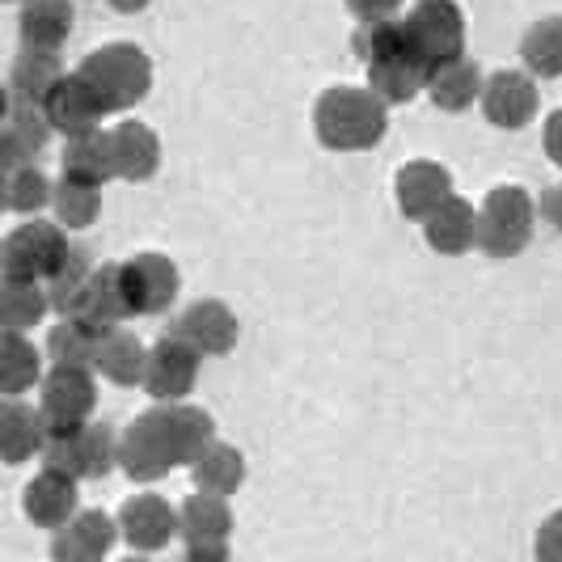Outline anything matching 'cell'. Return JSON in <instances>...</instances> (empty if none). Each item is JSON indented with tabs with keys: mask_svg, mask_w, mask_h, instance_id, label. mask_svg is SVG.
Segmentation results:
<instances>
[{
	"mask_svg": "<svg viewBox=\"0 0 562 562\" xmlns=\"http://www.w3.org/2000/svg\"><path fill=\"white\" fill-rule=\"evenodd\" d=\"M313 132L317 140L335 153H368L385 140L390 132V106L372 93V89H356V85H338L326 89L313 106Z\"/></svg>",
	"mask_w": 562,
	"mask_h": 562,
	"instance_id": "6da1fadb",
	"label": "cell"
},
{
	"mask_svg": "<svg viewBox=\"0 0 562 562\" xmlns=\"http://www.w3.org/2000/svg\"><path fill=\"white\" fill-rule=\"evenodd\" d=\"M77 72L93 85V93L102 98L106 114L136 106L153 89V59L136 43H106V47L89 52Z\"/></svg>",
	"mask_w": 562,
	"mask_h": 562,
	"instance_id": "7a4b0ae2",
	"label": "cell"
},
{
	"mask_svg": "<svg viewBox=\"0 0 562 562\" xmlns=\"http://www.w3.org/2000/svg\"><path fill=\"white\" fill-rule=\"evenodd\" d=\"M72 254L68 228L56 221H26L0 241V280L13 283H52Z\"/></svg>",
	"mask_w": 562,
	"mask_h": 562,
	"instance_id": "3957f363",
	"label": "cell"
},
{
	"mask_svg": "<svg viewBox=\"0 0 562 562\" xmlns=\"http://www.w3.org/2000/svg\"><path fill=\"white\" fill-rule=\"evenodd\" d=\"M98 406V381L93 368H47L38 381V427L43 436H68L81 431Z\"/></svg>",
	"mask_w": 562,
	"mask_h": 562,
	"instance_id": "277c9868",
	"label": "cell"
},
{
	"mask_svg": "<svg viewBox=\"0 0 562 562\" xmlns=\"http://www.w3.org/2000/svg\"><path fill=\"white\" fill-rule=\"evenodd\" d=\"M402 30H406L411 52L427 72L465 56V13L457 0H419L402 18Z\"/></svg>",
	"mask_w": 562,
	"mask_h": 562,
	"instance_id": "5b68a950",
	"label": "cell"
},
{
	"mask_svg": "<svg viewBox=\"0 0 562 562\" xmlns=\"http://www.w3.org/2000/svg\"><path fill=\"white\" fill-rule=\"evenodd\" d=\"M533 241V199L520 187H495L479 207V250L486 258H516Z\"/></svg>",
	"mask_w": 562,
	"mask_h": 562,
	"instance_id": "8992f818",
	"label": "cell"
},
{
	"mask_svg": "<svg viewBox=\"0 0 562 562\" xmlns=\"http://www.w3.org/2000/svg\"><path fill=\"white\" fill-rule=\"evenodd\" d=\"M119 292H123V310L132 317L148 313H166L178 301V267L173 258L157 250H144L127 262H119Z\"/></svg>",
	"mask_w": 562,
	"mask_h": 562,
	"instance_id": "52a82bcc",
	"label": "cell"
},
{
	"mask_svg": "<svg viewBox=\"0 0 562 562\" xmlns=\"http://www.w3.org/2000/svg\"><path fill=\"white\" fill-rule=\"evenodd\" d=\"M199 364H203V356L191 342H182L173 335L157 338L148 347V360H144V394L153 402H161V406L191 397V390L199 385Z\"/></svg>",
	"mask_w": 562,
	"mask_h": 562,
	"instance_id": "ba28073f",
	"label": "cell"
},
{
	"mask_svg": "<svg viewBox=\"0 0 562 562\" xmlns=\"http://www.w3.org/2000/svg\"><path fill=\"white\" fill-rule=\"evenodd\" d=\"M173 465L178 461L169 452L166 427H161V406H153L119 436V470L132 482H157L166 479Z\"/></svg>",
	"mask_w": 562,
	"mask_h": 562,
	"instance_id": "9c48e42d",
	"label": "cell"
},
{
	"mask_svg": "<svg viewBox=\"0 0 562 562\" xmlns=\"http://www.w3.org/2000/svg\"><path fill=\"white\" fill-rule=\"evenodd\" d=\"M43 119H47L52 132H59L68 140V136L93 132L106 119V106H102V98L93 93V85L85 81L81 72H64L52 85V93L43 98Z\"/></svg>",
	"mask_w": 562,
	"mask_h": 562,
	"instance_id": "30bf717a",
	"label": "cell"
},
{
	"mask_svg": "<svg viewBox=\"0 0 562 562\" xmlns=\"http://www.w3.org/2000/svg\"><path fill=\"white\" fill-rule=\"evenodd\" d=\"M482 114L486 123L504 127V132H516V127H529V119L541 106V93H537V81L520 68H504L495 77L482 81Z\"/></svg>",
	"mask_w": 562,
	"mask_h": 562,
	"instance_id": "8fae6325",
	"label": "cell"
},
{
	"mask_svg": "<svg viewBox=\"0 0 562 562\" xmlns=\"http://www.w3.org/2000/svg\"><path fill=\"white\" fill-rule=\"evenodd\" d=\"M169 335L191 342L199 356L207 360V356H228L237 347L241 322H237V313L228 310L225 301H195V305H187L173 317Z\"/></svg>",
	"mask_w": 562,
	"mask_h": 562,
	"instance_id": "7c38bea8",
	"label": "cell"
},
{
	"mask_svg": "<svg viewBox=\"0 0 562 562\" xmlns=\"http://www.w3.org/2000/svg\"><path fill=\"white\" fill-rule=\"evenodd\" d=\"M119 537L140 550V554H153V550H166L173 533H178V507L161 499V495H132L127 504L119 507Z\"/></svg>",
	"mask_w": 562,
	"mask_h": 562,
	"instance_id": "4fadbf2b",
	"label": "cell"
},
{
	"mask_svg": "<svg viewBox=\"0 0 562 562\" xmlns=\"http://www.w3.org/2000/svg\"><path fill=\"white\" fill-rule=\"evenodd\" d=\"M114 541H119V525L106 512L89 507V512H77L64 529H56V537H52V562H106Z\"/></svg>",
	"mask_w": 562,
	"mask_h": 562,
	"instance_id": "5bb4252c",
	"label": "cell"
},
{
	"mask_svg": "<svg viewBox=\"0 0 562 562\" xmlns=\"http://www.w3.org/2000/svg\"><path fill=\"white\" fill-rule=\"evenodd\" d=\"M22 507H26L30 525H38V529H64L77 512H81V491H77V479H68V474H59V470H43V474H34L26 486V495H22Z\"/></svg>",
	"mask_w": 562,
	"mask_h": 562,
	"instance_id": "9a60e30c",
	"label": "cell"
},
{
	"mask_svg": "<svg viewBox=\"0 0 562 562\" xmlns=\"http://www.w3.org/2000/svg\"><path fill=\"white\" fill-rule=\"evenodd\" d=\"M423 237H427L431 250L445 254V258H457V254L474 250V246H479V207L465 203L461 195H449L436 212H427Z\"/></svg>",
	"mask_w": 562,
	"mask_h": 562,
	"instance_id": "2e32d148",
	"label": "cell"
},
{
	"mask_svg": "<svg viewBox=\"0 0 562 562\" xmlns=\"http://www.w3.org/2000/svg\"><path fill=\"white\" fill-rule=\"evenodd\" d=\"M397 207L406 221H427V212H436L452 195V173L440 161H411L397 173Z\"/></svg>",
	"mask_w": 562,
	"mask_h": 562,
	"instance_id": "e0dca14e",
	"label": "cell"
},
{
	"mask_svg": "<svg viewBox=\"0 0 562 562\" xmlns=\"http://www.w3.org/2000/svg\"><path fill=\"white\" fill-rule=\"evenodd\" d=\"M114 148V178L123 182H148L157 169H161V140L157 132L140 123V119H127L111 132Z\"/></svg>",
	"mask_w": 562,
	"mask_h": 562,
	"instance_id": "ac0fdd59",
	"label": "cell"
},
{
	"mask_svg": "<svg viewBox=\"0 0 562 562\" xmlns=\"http://www.w3.org/2000/svg\"><path fill=\"white\" fill-rule=\"evenodd\" d=\"M144 360H148V347L132 330L123 326H111L102 330L98 342H93V372H102L111 385L119 390H132L144 381Z\"/></svg>",
	"mask_w": 562,
	"mask_h": 562,
	"instance_id": "d6986e66",
	"label": "cell"
},
{
	"mask_svg": "<svg viewBox=\"0 0 562 562\" xmlns=\"http://www.w3.org/2000/svg\"><path fill=\"white\" fill-rule=\"evenodd\" d=\"M161 406V402H157ZM161 427H166L169 452L178 465H195L207 445H216V423L207 411L187 406V402H166L161 406Z\"/></svg>",
	"mask_w": 562,
	"mask_h": 562,
	"instance_id": "ffe728a7",
	"label": "cell"
},
{
	"mask_svg": "<svg viewBox=\"0 0 562 562\" xmlns=\"http://www.w3.org/2000/svg\"><path fill=\"white\" fill-rule=\"evenodd\" d=\"M72 0H22V18H18V34L22 47L30 52H56L72 34Z\"/></svg>",
	"mask_w": 562,
	"mask_h": 562,
	"instance_id": "44dd1931",
	"label": "cell"
},
{
	"mask_svg": "<svg viewBox=\"0 0 562 562\" xmlns=\"http://www.w3.org/2000/svg\"><path fill=\"white\" fill-rule=\"evenodd\" d=\"M64 178L72 182H85V187H106L114 178V148H111V132L93 127V132H81V136H68L64 140Z\"/></svg>",
	"mask_w": 562,
	"mask_h": 562,
	"instance_id": "7402d4cb",
	"label": "cell"
},
{
	"mask_svg": "<svg viewBox=\"0 0 562 562\" xmlns=\"http://www.w3.org/2000/svg\"><path fill=\"white\" fill-rule=\"evenodd\" d=\"M482 68L474 64L470 56H461V59H449V64H440V68H431L427 72V93H431V102L440 106V111H449V114H461V111H470L474 102H479V93H482Z\"/></svg>",
	"mask_w": 562,
	"mask_h": 562,
	"instance_id": "603a6c76",
	"label": "cell"
},
{
	"mask_svg": "<svg viewBox=\"0 0 562 562\" xmlns=\"http://www.w3.org/2000/svg\"><path fill=\"white\" fill-rule=\"evenodd\" d=\"M64 77L56 52H30L22 47L18 59L9 64V102H26V106H43V98L52 93V85Z\"/></svg>",
	"mask_w": 562,
	"mask_h": 562,
	"instance_id": "cb8c5ba5",
	"label": "cell"
},
{
	"mask_svg": "<svg viewBox=\"0 0 562 562\" xmlns=\"http://www.w3.org/2000/svg\"><path fill=\"white\" fill-rule=\"evenodd\" d=\"M43 449V427H38V411L4 397L0 402V465H22Z\"/></svg>",
	"mask_w": 562,
	"mask_h": 562,
	"instance_id": "d4e9b609",
	"label": "cell"
},
{
	"mask_svg": "<svg viewBox=\"0 0 562 562\" xmlns=\"http://www.w3.org/2000/svg\"><path fill=\"white\" fill-rule=\"evenodd\" d=\"M43 381V351L26 335L0 330V397H22Z\"/></svg>",
	"mask_w": 562,
	"mask_h": 562,
	"instance_id": "484cf974",
	"label": "cell"
},
{
	"mask_svg": "<svg viewBox=\"0 0 562 562\" xmlns=\"http://www.w3.org/2000/svg\"><path fill=\"white\" fill-rule=\"evenodd\" d=\"M178 533L182 541H228L233 533V507L221 495H203L195 491L187 504L178 507Z\"/></svg>",
	"mask_w": 562,
	"mask_h": 562,
	"instance_id": "4316f807",
	"label": "cell"
},
{
	"mask_svg": "<svg viewBox=\"0 0 562 562\" xmlns=\"http://www.w3.org/2000/svg\"><path fill=\"white\" fill-rule=\"evenodd\" d=\"M191 474H195V486L203 495L228 499V495L246 482V457L233 449V445H225V440H216V445L203 449V457L191 465Z\"/></svg>",
	"mask_w": 562,
	"mask_h": 562,
	"instance_id": "83f0119b",
	"label": "cell"
},
{
	"mask_svg": "<svg viewBox=\"0 0 562 562\" xmlns=\"http://www.w3.org/2000/svg\"><path fill=\"white\" fill-rule=\"evenodd\" d=\"M47 292L43 283H13L0 280V330L4 335H26L47 317Z\"/></svg>",
	"mask_w": 562,
	"mask_h": 562,
	"instance_id": "f1b7e54d",
	"label": "cell"
},
{
	"mask_svg": "<svg viewBox=\"0 0 562 562\" xmlns=\"http://www.w3.org/2000/svg\"><path fill=\"white\" fill-rule=\"evenodd\" d=\"M427 85V68L419 59H394V64H368V89L385 106H406L415 102Z\"/></svg>",
	"mask_w": 562,
	"mask_h": 562,
	"instance_id": "f546056e",
	"label": "cell"
},
{
	"mask_svg": "<svg viewBox=\"0 0 562 562\" xmlns=\"http://www.w3.org/2000/svg\"><path fill=\"white\" fill-rule=\"evenodd\" d=\"M520 56L529 64V77H541V81L562 77V18H541L525 30Z\"/></svg>",
	"mask_w": 562,
	"mask_h": 562,
	"instance_id": "4dcf8cb0",
	"label": "cell"
},
{
	"mask_svg": "<svg viewBox=\"0 0 562 562\" xmlns=\"http://www.w3.org/2000/svg\"><path fill=\"white\" fill-rule=\"evenodd\" d=\"M119 465V436L111 423H85L77 431V479H106Z\"/></svg>",
	"mask_w": 562,
	"mask_h": 562,
	"instance_id": "1f68e13d",
	"label": "cell"
},
{
	"mask_svg": "<svg viewBox=\"0 0 562 562\" xmlns=\"http://www.w3.org/2000/svg\"><path fill=\"white\" fill-rule=\"evenodd\" d=\"M356 52L368 64H394V59H415L411 38L402 30V18H381V22H360L356 34Z\"/></svg>",
	"mask_w": 562,
	"mask_h": 562,
	"instance_id": "d6a6232c",
	"label": "cell"
},
{
	"mask_svg": "<svg viewBox=\"0 0 562 562\" xmlns=\"http://www.w3.org/2000/svg\"><path fill=\"white\" fill-rule=\"evenodd\" d=\"M52 207H56L59 228H89L102 216V191L72 182V178H59L52 187Z\"/></svg>",
	"mask_w": 562,
	"mask_h": 562,
	"instance_id": "836d02e7",
	"label": "cell"
},
{
	"mask_svg": "<svg viewBox=\"0 0 562 562\" xmlns=\"http://www.w3.org/2000/svg\"><path fill=\"white\" fill-rule=\"evenodd\" d=\"M93 342H98L93 330L59 317L47 335V360H52V368H93Z\"/></svg>",
	"mask_w": 562,
	"mask_h": 562,
	"instance_id": "e575fe53",
	"label": "cell"
},
{
	"mask_svg": "<svg viewBox=\"0 0 562 562\" xmlns=\"http://www.w3.org/2000/svg\"><path fill=\"white\" fill-rule=\"evenodd\" d=\"M52 178L38 166H22L13 173H4V207L22 212V216H34L43 207H52Z\"/></svg>",
	"mask_w": 562,
	"mask_h": 562,
	"instance_id": "d590c367",
	"label": "cell"
},
{
	"mask_svg": "<svg viewBox=\"0 0 562 562\" xmlns=\"http://www.w3.org/2000/svg\"><path fill=\"white\" fill-rule=\"evenodd\" d=\"M93 276V262H89V250L72 241V254H68V262H64V271H59L52 283H43V292H47V305L59 313V317H68L72 305H77V296L85 292V283Z\"/></svg>",
	"mask_w": 562,
	"mask_h": 562,
	"instance_id": "8d00e7d4",
	"label": "cell"
},
{
	"mask_svg": "<svg viewBox=\"0 0 562 562\" xmlns=\"http://www.w3.org/2000/svg\"><path fill=\"white\" fill-rule=\"evenodd\" d=\"M4 127L18 136V144L26 148L30 157L38 161L43 148L52 144V127L43 119V106H26V102H9V114H4Z\"/></svg>",
	"mask_w": 562,
	"mask_h": 562,
	"instance_id": "74e56055",
	"label": "cell"
},
{
	"mask_svg": "<svg viewBox=\"0 0 562 562\" xmlns=\"http://www.w3.org/2000/svg\"><path fill=\"white\" fill-rule=\"evenodd\" d=\"M533 554H537V562H562V512H554V516L537 529Z\"/></svg>",
	"mask_w": 562,
	"mask_h": 562,
	"instance_id": "f35d334b",
	"label": "cell"
},
{
	"mask_svg": "<svg viewBox=\"0 0 562 562\" xmlns=\"http://www.w3.org/2000/svg\"><path fill=\"white\" fill-rule=\"evenodd\" d=\"M402 0H347V9L360 18V22H381V18H394Z\"/></svg>",
	"mask_w": 562,
	"mask_h": 562,
	"instance_id": "ab89813d",
	"label": "cell"
},
{
	"mask_svg": "<svg viewBox=\"0 0 562 562\" xmlns=\"http://www.w3.org/2000/svg\"><path fill=\"white\" fill-rule=\"evenodd\" d=\"M182 562H228V541H191Z\"/></svg>",
	"mask_w": 562,
	"mask_h": 562,
	"instance_id": "60d3db41",
	"label": "cell"
},
{
	"mask_svg": "<svg viewBox=\"0 0 562 562\" xmlns=\"http://www.w3.org/2000/svg\"><path fill=\"white\" fill-rule=\"evenodd\" d=\"M541 144H546V157L562 169V111H554L550 119H546V136H541Z\"/></svg>",
	"mask_w": 562,
	"mask_h": 562,
	"instance_id": "b9f144b4",
	"label": "cell"
},
{
	"mask_svg": "<svg viewBox=\"0 0 562 562\" xmlns=\"http://www.w3.org/2000/svg\"><path fill=\"white\" fill-rule=\"evenodd\" d=\"M541 212H546V221L562 233V187H550V191L541 195Z\"/></svg>",
	"mask_w": 562,
	"mask_h": 562,
	"instance_id": "7bdbcfd3",
	"label": "cell"
},
{
	"mask_svg": "<svg viewBox=\"0 0 562 562\" xmlns=\"http://www.w3.org/2000/svg\"><path fill=\"white\" fill-rule=\"evenodd\" d=\"M106 4H111L114 13H144L153 0H106Z\"/></svg>",
	"mask_w": 562,
	"mask_h": 562,
	"instance_id": "ee69618b",
	"label": "cell"
},
{
	"mask_svg": "<svg viewBox=\"0 0 562 562\" xmlns=\"http://www.w3.org/2000/svg\"><path fill=\"white\" fill-rule=\"evenodd\" d=\"M4 114H9V89L0 81V123H4Z\"/></svg>",
	"mask_w": 562,
	"mask_h": 562,
	"instance_id": "f6af8a7d",
	"label": "cell"
},
{
	"mask_svg": "<svg viewBox=\"0 0 562 562\" xmlns=\"http://www.w3.org/2000/svg\"><path fill=\"white\" fill-rule=\"evenodd\" d=\"M0 212H4V173H0Z\"/></svg>",
	"mask_w": 562,
	"mask_h": 562,
	"instance_id": "bcb514c9",
	"label": "cell"
},
{
	"mask_svg": "<svg viewBox=\"0 0 562 562\" xmlns=\"http://www.w3.org/2000/svg\"><path fill=\"white\" fill-rule=\"evenodd\" d=\"M123 562H148V559H144V554H136V559H123Z\"/></svg>",
	"mask_w": 562,
	"mask_h": 562,
	"instance_id": "7dc6e473",
	"label": "cell"
},
{
	"mask_svg": "<svg viewBox=\"0 0 562 562\" xmlns=\"http://www.w3.org/2000/svg\"><path fill=\"white\" fill-rule=\"evenodd\" d=\"M4 4H13V0H4Z\"/></svg>",
	"mask_w": 562,
	"mask_h": 562,
	"instance_id": "c3c4849f",
	"label": "cell"
}]
</instances>
